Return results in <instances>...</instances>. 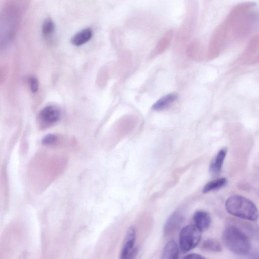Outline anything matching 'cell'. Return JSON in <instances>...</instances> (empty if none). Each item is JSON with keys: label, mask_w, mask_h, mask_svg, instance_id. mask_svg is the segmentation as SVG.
I'll use <instances>...</instances> for the list:
<instances>
[{"label": "cell", "mask_w": 259, "mask_h": 259, "mask_svg": "<svg viewBox=\"0 0 259 259\" xmlns=\"http://www.w3.org/2000/svg\"><path fill=\"white\" fill-rule=\"evenodd\" d=\"M136 239V230L133 226L130 227L127 231L122 246L121 258H133L137 250L134 248Z\"/></svg>", "instance_id": "4"}, {"label": "cell", "mask_w": 259, "mask_h": 259, "mask_svg": "<svg viewBox=\"0 0 259 259\" xmlns=\"http://www.w3.org/2000/svg\"><path fill=\"white\" fill-rule=\"evenodd\" d=\"M30 88L32 92L38 91L39 88V82L36 78L32 77L30 80Z\"/></svg>", "instance_id": "17"}, {"label": "cell", "mask_w": 259, "mask_h": 259, "mask_svg": "<svg viewBox=\"0 0 259 259\" xmlns=\"http://www.w3.org/2000/svg\"><path fill=\"white\" fill-rule=\"evenodd\" d=\"M177 95L175 93H171L165 95L155 102L152 107L154 111H163L169 107L172 103L177 99Z\"/></svg>", "instance_id": "9"}, {"label": "cell", "mask_w": 259, "mask_h": 259, "mask_svg": "<svg viewBox=\"0 0 259 259\" xmlns=\"http://www.w3.org/2000/svg\"><path fill=\"white\" fill-rule=\"evenodd\" d=\"M227 182V180L225 178H221L212 180L204 186L202 191L206 193L219 189L225 186Z\"/></svg>", "instance_id": "12"}, {"label": "cell", "mask_w": 259, "mask_h": 259, "mask_svg": "<svg viewBox=\"0 0 259 259\" xmlns=\"http://www.w3.org/2000/svg\"><path fill=\"white\" fill-rule=\"evenodd\" d=\"M57 140V137L54 134L46 135L42 140V143L45 145H50L55 143Z\"/></svg>", "instance_id": "16"}, {"label": "cell", "mask_w": 259, "mask_h": 259, "mask_svg": "<svg viewBox=\"0 0 259 259\" xmlns=\"http://www.w3.org/2000/svg\"><path fill=\"white\" fill-rule=\"evenodd\" d=\"M201 248L206 251L219 252L222 250L221 244L214 239H208L205 240L201 245Z\"/></svg>", "instance_id": "15"}, {"label": "cell", "mask_w": 259, "mask_h": 259, "mask_svg": "<svg viewBox=\"0 0 259 259\" xmlns=\"http://www.w3.org/2000/svg\"><path fill=\"white\" fill-rule=\"evenodd\" d=\"M202 230L195 225L184 227L179 236V246L183 252H186L195 248L201 237Z\"/></svg>", "instance_id": "3"}, {"label": "cell", "mask_w": 259, "mask_h": 259, "mask_svg": "<svg viewBox=\"0 0 259 259\" xmlns=\"http://www.w3.org/2000/svg\"><path fill=\"white\" fill-rule=\"evenodd\" d=\"M173 36V31H169L158 43L156 47L157 53L160 54L166 49L170 44Z\"/></svg>", "instance_id": "14"}, {"label": "cell", "mask_w": 259, "mask_h": 259, "mask_svg": "<svg viewBox=\"0 0 259 259\" xmlns=\"http://www.w3.org/2000/svg\"><path fill=\"white\" fill-rule=\"evenodd\" d=\"M184 258L188 259H201L205 257L197 253H190L184 256Z\"/></svg>", "instance_id": "18"}, {"label": "cell", "mask_w": 259, "mask_h": 259, "mask_svg": "<svg viewBox=\"0 0 259 259\" xmlns=\"http://www.w3.org/2000/svg\"><path fill=\"white\" fill-rule=\"evenodd\" d=\"M93 36V32L90 29L83 30L76 34L72 39V43L76 46H80L87 43Z\"/></svg>", "instance_id": "11"}, {"label": "cell", "mask_w": 259, "mask_h": 259, "mask_svg": "<svg viewBox=\"0 0 259 259\" xmlns=\"http://www.w3.org/2000/svg\"><path fill=\"white\" fill-rule=\"evenodd\" d=\"M194 225L202 231L208 229L211 224V217L210 214L204 211L195 212L193 217Z\"/></svg>", "instance_id": "7"}, {"label": "cell", "mask_w": 259, "mask_h": 259, "mask_svg": "<svg viewBox=\"0 0 259 259\" xmlns=\"http://www.w3.org/2000/svg\"><path fill=\"white\" fill-rule=\"evenodd\" d=\"M55 32V26L50 19L46 20L42 27V33L44 37L47 40H50L53 38Z\"/></svg>", "instance_id": "13"}, {"label": "cell", "mask_w": 259, "mask_h": 259, "mask_svg": "<svg viewBox=\"0 0 259 259\" xmlns=\"http://www.w3.org/2000/svg\"><path fill=\"white\" fill-rule=\"evenodd\" d=\"M40 118L46 123H55L60 120L61 113L57 108L49 106L41 111Z\"/></svg>", "instance_id": "6"}, {"label": "cell", "mask_w": 259, "mask_h": 259, "mask_svg": "<svg viewBox=\"0 0 259 259\" xmlns=\"http://www.w3.org/2000/svg\"><path fill=\"white\" fill-rule=\"evenodd\" d=\"M226 209L236 217L254 221L258 219L259 212L255 204L247 198L239 195L230 196L226 201Z\"/></svg>", "instance_id": "1"}, {"label": "cell", "mask_w": 259, "mask_h": 259, "mask_svg": "<svg viewBox=\"0 0 259 259\" xmlns=\"http://www.w3.org/2000/svg\"><path fill=\"white\" fill-rule=\"evenodd\" d=\"M179 249L174 240L169 241L164 248L162 258L163 259H176L178 258Z\"/></svg>", "instance_id": "10"}, {"label": "cell", "mask_w": 259, "mask_h": 259, "mask_svg": "<svg viewBox=\"0 0 259 259\" xmlns=\"http://www.w3.org/2000/svg\"><path fill=\"white\" fill-rule=\"evenodd\" d=\"M183 221V217L178 213L172 214L167 219L164 226V235L170 236L173 234L180 227Z\"/></svg>", "instance_id": "5"}, {"label": "cell", "mask_w": 259, "mask_h": 259, "mask_svg": "<svg viewBox=\"0 0 259 259\" xmlns=\"http://www.w3.org/2000/svg\"><path fill=\"white\" fill-rule=\"evenodd\" d=\"M226 153L227 150L226 149H222L218 152L210 165V172L212 175L216 176L220 173L226 157Z\"/></svg>", "instance_id": "8"}, {"label": "cell", "mask_w": 259, "mask_h": 259, "mask_svg": "<svg viewBox=\"0 0 259 259\" xmlns=\"http://www.w3.org/2000/svg\"><path fill=\"white\" fill-rule=\"evenodd\" d=\"M222 238L225 245L234 253L245 255L250 250L249 238L244 232L235 226L226 228L223 232Z\"/></svg>", "instance_id": "2"}]
</instances>
